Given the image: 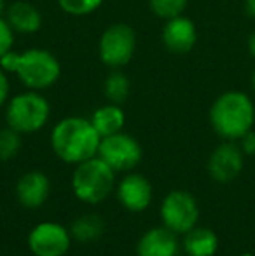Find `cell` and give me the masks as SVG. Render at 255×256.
Segmentation results:
<instances>
[{
  "label": "cell",
  "instance_id": "cell-14",
  "mask_svg": "<svg viewBox=\"0 0 255 256\" xmlns=\"http://www.w3.org/2000/svg\"><path fill=\"white\" fill-rule=\"evenodd\" d=\"M49 190L51 183L48 176L41 171H30L20 178L16 185V196L23 208L37 209L48 200Z\"/></svg>",
  "mask_w": 255,
  "mask_h": 256
},
{
  "label": "cell",
  "instance_id": "cell-9",
  "mask_svg": "<svg viewBox=\"0 0 255 256\" xmlns=\"http://www.w3.org/2000/svg\"><path fill=\"white\" fill-rule=\"evenodd\" d=\"M72 234L55 222H42L28 234V248L35 256H65L70 250Z\"/></svg>",
  "mask_w": 255,
  "mask_h": 256
},
{
  "label": "cell",
  "instance_id": "cell-28",
  "mask_svg": "<svg viewBox=\"0 0 255 256\" xmlns=\"http://www.w3.org/2000/svg\"><path fill=\"white\" fill-rule=\"evenodd\" d=\"M6 10H7V4H6V0H0V18L6 16Z\"/></svg>",
  "mask_w": 255,
  "mask_h": 256
},
{
  "label": "cell",
  "instance_id": "cell-12",
  "mask_svg": "<svg viewBox=\"0 0 255 256\" xmlns=\"http://www.w3.org/2000/svg\"><path fill=\"white\" fill-rule=\"evenodd\" d=\"M152 185L143 174L131 172V174L124 176L117 185V199L128 211H145L152 202Z\"/></svg>",
  "mask_w": 255,
  "mask_h": 256
},
{
  "label": "cell",
  "instance_id": "cell-10",
  "mask_svg": "<svg viewBox=\"0 0 255 256\" xmlns=\"http://www.w3.org/2000/svg\"><path fill=\"white\" fill-rule=\"evenodd\" d=\"M243 154L239 145L225 140L211 152L208 158V172L218 183H229L236 180L243 171Z\"/></svg>",
  "mask_w": 255,
  "mask_h": 256
},
{
  "label": "cell",
  "instance_id": "cell-22",
  "mask_svg": "<svg viewBox=\"0 0 255 256\" xmlns=\"http://www.w3.org/2000/svg\"><path fill=\"white\" fill-rule=\"evenodd\" d=\"M56 2L62 7V10L70 16H88L100 9L103 0H56Z\"/></svg>",
  "mask_w": 255,
  "mask_h": 256
},
{
  "label": "cell",
  "instance_id": "cell-6",
  "mask_svg": "<svg viewBox=\"0 0 255 256\" xmlns=\"http://www.w3.org/2000/svg\"><path fill=\"white\" fill-rule=\"evenodd\" d=\"M136 51V34L129 24L116 23L105 28L98 42V54L109 68H121L131 61Z\"/></svg>",
  "mask_w": 255,
  "mask_h": 256
},
{
  "label": "cell",
  "instance_id": "cell-30",
  "mask_svg": "<svg viewBox=\"0 0 255 256\" xmlns=\"http://www.w3.org/2000/svg\"><path fill=\"white\" fill-rule=\"evenodd\" d=\"M241 256H252V254H248V253H246V254H241Z\"/></svg>",
  "mask_w": 255,
  "mask_h": 256
},
{
  "label": "cell",
  "instance_id": "cell-15",
  "mask_svg": "<svg viewBox=\"0 0 255 256\" xmlns=\"http://www.w3.org/2000/svg\"><path fill=\"white\" fill-rule=\"evenodd\" d=\"M7 23L14 30V34L32 35L37 34L42 26V14L34 4L25 2V0H16L11 6H7L6 16Z\"/></svg>",
  "mask_w": 255,
  "mask_h": 256
},
{
  "label": "cell",
  "instance_id": "cell-20",
  "mask_svg": "<svg viewBox=\"0 0 255 256\" xmlns=\"http://www.w3.org/2000/svg\"><path fill=\"white\" fill-rule=\"evenodd\" d=\"M21 150V132L14 131L7 126L6 129H0V160H11Z\"/></svg>",
  "mask_w": 255,
  "mask_h": 256
},
{
  "label": "cell",
  "instance_id": "cell-4",
  "mask_svg": "<svg viewBox=\"0 0 255 256\" xmlns=\"http://www.w3.org/2000/svg\"><path fill=\"white\" fill-rule=\"evenodd\" d=\"M114 182H116V171L98 155H95L77 164L72 176V188L79 200L98 204L110 196L114 190Z\"/></svg>",
  "mask_w": 255,
  "mask_h": 256
},
{
  "label": "cell",
  "instance_id": "cell-26",
  "mask_svg": "<svg viewBox=\"0 0 255 256\" xmlns=\"http://www.w3.org/2000/svg\"><path fill=\"white\" fill-rule=\"evenodd\" d=\"M245 12L250 20H255V0H245Z\"/></svg>",
  "mask_w": 255,
  "mask_h": 256
},
{
  "label": "cell",
  "instance_id": "cell-25",
  "mask_svg": "<svg viewBox=\"0 0 255 256\" xmlns=\"http://www.w3.org/2000/svg\"><path fill=\"white\" fill-rule=\"evenodd\" d=\"M9 94H11L9 77H7V72L0 66V106H4V104L9 102Z\"/></svg>",
  "mask_w": 255,
  "mask_h": 256
},
{
  "label": "cell",
  "instance_id": "cell-29",
  "mask_svg": "<svg viewBox=\"0 0 255 256\" xmlns=\"http://www.w3.org/2000/svg\"><path fill=\"white\" fill-rule=\"evenodd\" d=\"M250 82H252V89H253V92H255V68H253V72H252V78H250Z\"/></svg>",
  "mask_w": 255,
  "mask_h": 256
},
{
  "label": "cell",
  "instance_id": "cell-5",
  "mask_svg": "<svg viewBox=\"0 0 255 256\" xmlns=\"http://www.w3.org/2000/svg\"><path fill=\"white\" fill-rule=\"evenodd\" d=\"M51 106L41 91H25L13 96L7 102L6 120L7 126L21 134L37 132L48 124Z\"/></svg>",
  "mask_w": 255,
  "mask_h": 256
},
{
  "label": "cell",
  "instance_id": "cell-11",
  "mask_svg": "<svg viewBox=\"0 0 255 256\" xmlns=\"http://www.w3.org/2000/svg\"><path fill=\"white\" fill-rule=\"evenodd\" d=\"M161 40L168 51L175 54H185L192 51L197 40V30L192 20L180 14L166 20L161 32Z\"/></svg>",
  "mask_w": 255,
  "mask_h": 256
},
{
  "label": "cell",
  "instance_id": "cell-27",
  "mask_svg": "<svg viewBox=\"0 0 255 256\" xmlns=\"http://www.w3.org/2000/svg\"><path fill=\"white\" fill-rule=\"evenodd\" d=\"M246 48H248L250 56H252L253 60H255V32H252V34H250L248 42H246Z\"/></svg>",
  "mask_w": 255,
  "mask_h": 256
},
{
  "label": "cell",
  "instance_id": "cell-17",
  "mask_svg": "<svg viewBox=\"0 0 255 256\" xmlns=\"http://www.w3.org/2000/svg\"><path fill=\"white\" fill-rule=\"evenodd\" d=\"M182 246L187 256H213L218 250V237L206 226H194L184 234Z\"/></svg>",
  "mask_w": 255,
  "mask_h": 256
},
{
  "label": "cell",
  "instance_id": "cell-1",
  "mask_svg": "<svg viewBox=\"0 0 255 256\" xmlns=\"http://www.w3.org/2000/svg\"><path fill=\"white\" fill-rule=\"evenodd\" d=\"M102 136L89 118L65 117L53 128V152L67 164H81L98 155Z\"/></svg>",
  "mask_w": 255,
  "mask_h": 256
},
{
  "label": "cell",
  "instance_id": "cell-19",
  "mask_svg": "<svg viewBox=\"0 0 255 256\" xmlns=\"http://www.w3.org/2000/svg\"><path fill=\"white\" fill-rule=\"evenodd\" d=\"M129 78L123 72H110L103 82V94L109 100V103L123 104L129 96Z\"/></svg>",
  "mask_w": 255,
  "mask_h": 256
},
{
  "label": "cell",
  "instance_id": "cell-23",
  "mask_svg": "<svg viewBox=\"0 0 255 256\" xmlns=\"http://www.w3.org/2000/svg\"><path fill=\"white\" fill-rule=\"evenodd\" d=\"M14 44V30L7 23L6 18H0V58L9 51H13Z\"/></svg>",
  "mask_w": 255,
  "mask_h": 256
},
{
  "label": "cell",
  "instance_id": "cell-13",
  "mask_svg": "<svg viewBox=\"0 0 255 256\" xmlns=\"http://www.w3.org/2000/svg\"><path fill=\"white\" fill-rule=\"evenodd\" d=\"M177 234L166 226L150 228L140 237L136 244V256H177L178 254Z\"/></svg>",
  "mask_w": 255,
  "mask_h": 256
},
{
  "label": "cell",
  "instance_id": "cell-21",
  "mask_svg": "<svg viewBox=\"0 0 255 256\" xmlns=\"http://www.w3.org/2000/svg\"><path fill=\"white\" fill-rule=\"evenodd\" d=\"M187 4L189 0H149L150 10L164 21L184 14Z\"/></svg>",
  "mask_w": 255,
  "mask_h": 256
},
{
  "label": "cell",
  "instance_id": "cell-2",
  "mask_svg": "<svg viewBox=\"0 0 255 256\" xmlns=\"http://www.w3.org/2000/svg\"><path fill=\"white\" fill-rule=\"evenodd\" d=\"M0 66L7 74H16L21 84L30 91H46L55 86L62 75L58 58L46 49L9 51L0 58Z\"/></svg>",
  "mask_w": 255,
  "mask_h": 256
},
{
  "label": "cell",
  "instance_id": "cell-16",
  "mask_svg": "<svg viewBox=\"0 0 255 256\" xmlns=\"http://www.w3.org/2000/svg\"><path fill=\"white\" fill-rule=\"evenodd\" d=\"M89 120L95 126L98 134L102 136V138H105V136L116 134V132L123 131L124 122H126V115H124L121 104L109 103V104H103V106L96 108Z\"/></svg>",
  "mask_w": 255,
  "mask_h": 256
},
{
  "label": "cell",
  "instance_id": "cell-3",
  "mask_svg": "<svg viewBox=\"0 0 255 256\" xmlns=\"http://www.w3.org/2000/svg\"><path fill=\"white\" fill-rule=\"evenodd\" d=\"M210 124L220 138L238 142L253 129L255 104L243 91H225L210 108Z\"/></svg>",
  "mask_w": 255,
  "mask_h": 256
},
{
  "label": "cell",
  "instance_id": "cell-24",
  "mask_svg": "<svg viewBox=\"0 0 255 256\" xmlns=\"http://www.w3.org/2000/svg\"><path fill=\"white\" fill-rule=\"evenodd\" d=\"M239 142V148L245 155H255V131H248L246 134H243Z\"/></svg>",
  "mask_w": 255,
  "mask_h": 256
},
{
  "label": "cell",
  "instance_id": "cell-7",
  "mask_svg": "<svg viewBox=\"0 0 255 256\" xmlns=\"http://www.w3.org/2000/svg\"><path fill=\"white\" fill-rule=\"evenodd\" d=\"M161 220L171 232L187 234L192 230L199 218V208L196 199L185 190H171L161 202Z\"/></svg>",
  "mask_w": 255,
  "mask_h": 256
},
{
  "label": "cell",
  "instance_id": "cell-18",
  "mask_svg": "<svg viewBox=\"0 0 255 256\" xmlns=\"http://www.w3.org/2000/svg\"><path fill=\"white\" fill-rule=\"evenodd\" d=\"M70 234L74 239L81 240V242H91V240L98 239L103 234V222H102V218L96 214L79 216V218L72 223Z\"/></svg>",
  "mask_w": 255,
  "mask_h": 256
},
{
  "label": "cell",
  "instance_id": "cell-8",
  "mask_svg": "<svg viewBox=\"0 0 255 256\" xmlns=\"http://www.w3.org/2000/svg\"><path fill=\"white\" fill-rule=\"evenodd\" d=\"M98 157L105 160L114 171H129L142 160V146L126 132H116L102 138Z\"/></svg>",
  "mask_w": 255,
  "mask_h": 256
}]
</instances>
